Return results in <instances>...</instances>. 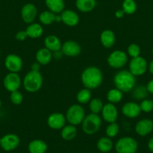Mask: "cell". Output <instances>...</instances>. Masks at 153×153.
I'll use <instances>...</instances> for the list:
<instances>
[{
    "label": "cell",
    "instance_id": "8fae6325",
    "mask_svg": "<svg viewBox=\"0 0 153 153\" xmlns=\"http://www.w3.org/2000/svg\"><path fill=\"white\" fill-rule=\"evenodd\" d=\"M46 123H47L48 126L52 129H62L65 126L66 117L63 114L56 112V113L51 114L48 117Z\"/></svg>",
    "mask_w": 153,
    "mask_h": 153
},
{
    "label": "cell",
    "instance_id": "7a4b0ae2",
    "mask_svg": "<svg viewBox=\"0 0 153 153\" xmlns=\"http://www.w3.org/2000/svg\"><path fill=\"white\" fill-rule=\"evenodd\" d=\"M116 88L122 93H128L132 91L136 85V76L129 70H122L117 72L113 78Z\"/></svg>",
    "mask_w": 153,
    "mask_h": 153
},
{
    "label": "cell",
    "instance_id": "7bdbcfd3",
    "mask_svg": "<svg viewBox=\"0 0 153 153\" xmlns=\"http://www.w3.org/2000/svg\"><path fill=\"white\" fill-rule=\"evenodd\" d=\"M148 70H149L150 73H151L152 74H153V61L149 64V66H148Z\"/></svg>",
    "mask_w": 153,
    "mask_h": 153
},
{
    "label": "cell",
    "instance_id": "83f0119b",
    "mask_svg": "<svg viewBox=\"0 0 153 153\" xmlns=\"http://www.w3.org/2000/svg\"><path fill=\"white\" fill-rule=\"evenodd\" d=\"M113 143L110 137H103L98 140L97 143V147L101 152H108L112 149Z\"/></svg>",
    "mask_w": 153,
    "mask_h": 153
},
{
    "label": "cell",
    "instance_id": "cb8c5ba5",
    "mask_svg": "<svg viewBox=\"0 0 153 153\" xmlns=\"http://www.w3.org/2000/svg\"><path fill=\"white\" fill-rule=\"evenodd\" d=\"M28 152L30 153H45L47 150V145L44 140H32L28 146Z\"/></svg>",
    "mask_w": 153,
    "mask_h": 153
},
{
    "label": "cell",
    "instance_id": "30bf717a",
    "mask_svg": "<svg viewBox=\"0 0 153 153\" xmlns=\"http://www.w3.org/2000/svg\"><path fill=\"white\" fill-rule=\"evenodd\" d=\"M4 66L10 73H18L22 68V58L15 54H10L4 60Z\"/></svg>",
    "mask_w": 153,
    "mask_h": 153
},
{
    "label": "cell",
    "instance_id": "f1b7e54d",
    "mask_svg": "<svg viewBox=\"0 0 153 153\" xmlns=\"http://www.w3.org/2000/svg\"><path fill=\"white\" fill-rule=\"evenodd\" d=\"M123 93L121 91H119L117 88H113V89L110 90L106 94V99L108 102L112 104L118 103L122 100Z\"/></svg>",
    "mask_w": 153,
    "mask_h": 153
},
{
    "label": "cell",
    "instance_id": "2e32d148",
    "mask_svg": "<svg viewBox=\"0 0 153 153\" xmlns=\"http://www.w3.org/2000/svg\"><path fill=\"white\" fill-rule=\"evenodd\" d=\"M122 113L128 118H135L141 113L140 105L134 102H128L123 105L122 108Z\"/></svg>",
    "mask_w": 153,
    "mask_h": 153
},
{
    "label": "cell",
    "instance_id": "ee69618b",
    "mask_svg": "<svg viewBox=\"0 0 153 153\" xmlns=\"http://www.w3.org/2000/svg\"><path fill=\"white\" fill-rule=\"evenodd\" d=\"M1 107H2V101L0 100V108H1Z\"/></svg>",
    "mask_w": 153,
    "mask_h": 153
},
{
    "label": "cell",
    "instance_id": "d6986e66",
    "mask_svg": "<svg viewBox=\"0 0 153 153\" xmlns=\"http://www.w3.org/2000/svg\"><path fill=\"white\" fill-rule=\"evenodd\" d=\"M44 47L49 49L52 52H57V51L61 50L62 43L60 39L56 35H48L45 37L44 41Z\"/></svg>",
    "mask_w": 153,
    "mask_h": 153
},
{
    "label": "cell",
    "instance_id": "f546056e",
    "mask_svg": "<svg viewBox=\"0 0 153 153\" xmlns=\"http://www.w3.org/2000/svg\"><path fill=\"white\" fill-rule=\"evenodd\" d=\"M92 100L91 90L88 88H82L76 94V100L80 104H86Z\"/></svg>",
    "mask_w": 153,
    "mask_h": 153
},
{
    "label": "cell",
    "instance_id": "ba28073f",
    "mask_svg": "<svg viewBox=\"0 0 153 153\" xmlns=\"http://www.w3.org/2000/svg\"><path fill=\"white\" fill-rule=\"evenodd\" d=\"M147 62L142 57L137 56L132 58L129 63V71L134 76L143 75L147 70Z\"/></svg>",
    "mask_w": 153,
    "mask_h": 153
},
{
    "label": "cell",
    "instance_id": "44dd1931",
    "mask_svg": "<svg viewBox=\"0 0 153 153\" xmlns=\"http://www.w3.org/2000/svg\"><path fill=\"white\" fill-rule=\"evenodd\" d=\"M35 58L36 61L38 62L40 65H47L52 60V53L46 48H41L36 52Z\"/></svg>",
    "mask_w": 153,
    "mask_h": 153
},
{
    "label": "cell",
    "instance_id": "484cf974",
    "mask_svg": "<svg viewBox=\"0 0 153 153\" xmlns=\"http://www.w3.org/2000/svg\"><path fill=\"white\" fill-rule=\"evenodd\" d=\"M45 4L49 10L55 13H60L64 10V0H45Z\"/></svg>",
    "mask_w": 153,
    "mask_h": 153
},
{
    "label": "cell",
    "instance_id": "8992f818",
    "mask_svg": "<svg viewBox=\"0 0 153 153\" xmlns=\"http://www.w3.org/2000/svg\"><path fill=\"white\" fill-rule=\"evenodd\" d=\"M115 148L117 153H135L137 150L138 144L133 137H124L116 142Z\"/></svg>",
    "mask_w": 153,
    "mask_h": 153
},
{
    "label": "cell",
    "instance_id": "3957f363",
    "mask_svg": "<svg viewBox=\"0 0 153 153\" xmlns=\"http://www.w3.org/2000/svg\"><path fill=\"white\" fill-rule=\"evenodd\" d=\"M43 85V76L38 71L31 70L26 74L22 80L23 88L27 92L35 93L41 88Z\"/></svg>",
    "mask_w": 153,
    "mask_h": 153
},
{
    "label": "cell",
    "instance_id": "836d02e7",
    "mask_svg": "<svg viewBox=\"0 0 153 153\" xmlns=\"http://www.w3.org/2000/svg\"><path fill=\"white\" fill-rule=\"evenodd\" d=\"M119 131V126L118 124L116 122L111 123L108 125L106 128V134L108 137H114L118 134Z\"/></svg>",
    "mask_w": 153,
    "mask_h": 153
},
{
    "label": "cell",
    "instance_id": "277c9868",
    "mask_svg": "<svg viewBox=\"0 0 153 153\" xmlns=\"http://www.w3.org/2000/svg\"><path fill=\"white\" fill-rule=\"evenodd\" d=\"M82 129L86 134H94L100 129L101 119L96 114L91 113L86 115L82 122Z\"/></svg>",
    "mask_w": 153,
    "mask_h": 153
},
{
    "label": "cell",
    "instance_id": "4dcf8cb0",
    "mask_svg": "<svg viewBox=\"0 0 153 153\" xmlns=\"http://www.w3.org/2000/svg\"><path fill=\"white\" fill-rule=\"evenodd\" d=\"M104 107L103 102L101 101V100L99 98H94L92 99L89 102V109L91 113L96 114H98L101 113L102 108Z\"/></svg>",
    "mask_w": 153,
    "mask_h": 153
},
{
    "label": "cell",
    "instance_id": "60d3db41",
    "mask_svg": "<svg viewBox=\"0 0 153 153\" xmlns=\"http://www.w3.org/2000/svg\"><path fill=\"white\" fill-rule=\"evenodd\" d=\"M115 14H116V16L117 18H122L123 16H124V13L122 10H118L116 12Z\"/></svg>",
    "mask_w": 153,
    "mask_h": 153
},
{
    "label": "cell",
    "instance_id": "4316f807",
    "mask_svg": "<svg viewBox=\"0 0 153 153\" xmlns=\"http://www.w3.org/2000/svg\"><path fill=\"white\" fill-rule=\"evenodd\" d=\"M76 134H77V130L76 126L69 124V125H65L62 128L61 136L64 140H73L76 136Z\"/></svg>",
    "mask_w": 153,
    "mask_h": 153
},
{
    "label": "cell",
    "instance_id": "5bb4252c",
    "mask_svg": "<svg viewBox=\"0 0 153 153\" xmlns=\"http://www.w3.org/2000/svg\"><path fill=\"white\" fill-rule=\"evenodd\" d=\"M102 118L106 122L111 123L117 120L118 118V110L114 104L108 102L104 105V107L101 111Z\"/></svg>",
    "mask_w": 153,
    "mask_h": 153
},
{
    "label": "cell",
    "instance_id": "4fadbf2b",
    "mask_svg": "<svg viewBox=\"0 0 153 153\" xmlns=\"http://www.w3.org/2000/svg\"><path fill=\"white\" fill-rule=\"evenodd\" d=\"M61 51L63 55L68 57L77 56L81 52V46L74 40H69L62 45Z\"/></svg>",
    "mask_w": 153,
    "mask_h": 153
},
{
    "label": "cell",
    "instance_id": "8d00e7d4",
    "mask_svg": "<svg viewBox=\"0 0 153 153\" xmlns=\"http://www.w3.org/2000/svg\"><path fill=\"white\" fill-rule=\"evenodd\" d=\"M140 107L141 111L148 113L153 110V101L150 100H143L141 102Z\"/></svg>",
    "mask_w": 153,
    "mask_h": 153
},
{
    "label": "cell",
    "instance_id": "9a60e30c",
    "mask_svg": "<svg viewBox=\"0 0 153 153\" xmlns=\"http://www.w3.org/2000/svg\"><path fill=\"white\" fill-rule=\"evenodd\" d=\"M38 10L34 4L32 3L26 4L21 9V17L25 23H32L37 16Z\"/></svg>",
    "mask_w": 153,
    "mask_h": 153
},
{
    "label": "cell",
    "instance_id": "ab89813d",
    "mask_svg": "<svg viewBox=\"0 0 153 153\" xmlns=\"http://www.w3.org/2000/svg\"><path fill=\"white\" fill-rule=\"evenodd\" d=\"M146 89H147V91H148V93L153 94V79L152 80L149 81V82H148V83L147 84Z\"/></svg>",
    "mask_w": 153,
    "mask_h": 153
},
{
    "label": "cell",
    "instance_id": "e0dca14e",
    "mask_svg": "<svg viewBox=\"0 0 153 153\" xmlns=\"http://www.w3.org/2000/svg\"><path fill=\"white\" fill-rule=\"evenodd\" d=\"M62 22L68 26H75L79 23L80 17L77 13L72 10H64L61 13Z\"/></svg>",
    "mask_w": 153,
    "mask_h": 153
},
{
    "label": "cell",
    "instance_id": "6da1fadb",
    "mask_svg": "<svg viewBox=\"0 0 153 153\" xmlns=\"http://www.w3.org/2000/svg\"><path fill=\"white\" fill-rule=\"evenodd\" d=\"M81 82L84 88L89 90L97 89L103 82L101 70L96 67H88L81 74Z\"/></svg>",
    "mask_w": 153,
    "mask_h": 153
},
{
    "label": "cell",
    "instance_id": "52a82bcc",
    "mask_svg": "<svg viewBox=\"0 0 153 153\" xmlns=\"http://www.w3.org/2000/svg\"><path fill=\"white\" fill-rule=\"evenodd\" d=\"M107 64L113 69H120L128 62V55L122 50H115L111 52L107 58Z\"/></svg>",
    "mask_w": 153,
    "mask_h": 153
},
{
    "label": "cell",
    "instance_id": "5b68a950",
    "mask_svg": "<svg viewBox=\"0 0 153 153\" xmlns=\"http://www.w3.org/2000/svg\"><path fill=\"white\" fill-rule=\"evenodd\" d=\"M86 117L85 110L82 105L79 104H74L68 108L66 111V120L70 124L78 126L82 123Z\"/></svg>",
    "mask_w": 153,
    "mask_h": 153
},
{
    "label": "cell",
    "instance_id": "d590c367",
    "mask_svg": "<svg viewBox=\"0 0 153 153\" xmlns=\"http://www.w3.org/2000/svg\"><path fill=\"white\" fill-rule=\"evenodd\" d=\"M127 52L128 55H130L131 58H135V57L140 56V48L137 44L132 43L128 46L127 49Z\"/></svg>",
    "mask_w": 153,
    "mask_h": 153
},
{
    "label": "cell",
    "instance_id": "f35d334b",
    "mask_svg": "<svg viewBox=\"0 0 153 153\" xmlns=\"http://www.w3.org/2000/svg\"><path fill=\"white\" fill-rule=\"evenodd\" d=\"M40 64H39L38 62H34L32 64L31 66V70H33V71H38L40 72L39 70H40Z\"/></svg>",
    "mask_w": 153,
    "mask_h": 153
},
{
    "label": "cell",
    "instance_id": "74e56055",
    "mask_svg": "<svg viewBox=\"0 0 153 153\" xmlns=\"http://www.w3.org/2000/svg\"><path fill=\"white\" fill-rule=\"evenodd\" d=\"M15 37L19 41H23L28 37V35H27V33L26 31H20L16 33Z\"/></svg>",
    "mask_w": 153,
    "mask_h": 153
},
{
    "label": "cell",
    "instance_id": "ac0fdd59",
    "mask_svg": "<svg viewBox=\"0 0 153 153\" xmlns=\"http://www.w3.org/2000/svg\"><path fill=\"white\" fill-rule=\"evenodd\" d=\"M153 130V122L149 119L140 120L135 126V131L139 135L146 136Z\"/></svg>",
    "mask_w": 153,
    "mask_h": 153
},
{
    "label": "cell",
    "instance_id": "603a6c76",
    "mask_svg": "<svg viewBox=\"0 0 153 153\" xmlns=\"http://www.w3.org/2000/svg\"><path fill=\"white\" fill-rule=\"evenodd\" d=\"M26 31L28 37L35 39L38 38L43 34L44 29L40 24L32 22V23L28 24L26 29Z\"/></svg>",
    "mask_w": 153,
    "mask_h": 153
},
{
    "label": "cell",
    "instance_id": "d6a6232c",
    "mask_svg": "<svg viewBox=\"0 0 153 153\" xmlns=\"http://www.w3.org/2000/svg\"><path fill=\"white\" fill-rule=\"evenodd\" d=\"M136 10V4L134 0H124L122 3V10L124 13L132 14Z\"/></svg>",
    "mask_w": 153,
    "mask_h": 153
},
{
    "label": "cell",
    "instance_id": "ffe728a7",
    "mask_svg": "<svg viewBox=\"0 0 153 153\" xmlns=\"http://www.w3.org/2000/svg\"><path fill=\"white\" fill-rule=\"evenodd\" d=\"M39 20L43 25H49L55 22H62L60 15H56V13L50 11L45 10L39 15Z\"/></svg>",
    "mask_w": 153,
    "mask_h": 153
},
{
    "label": "cell",
    "instance_id": "d4e9b609",
    "mask_svg": "<svg viewBox=\"0 0 153 153\" xmlns=\"http://www.w3.org/2000/svg\"><path fill=\"white\" fill-rule=\"evenodd\" d=\"M96 5L95 0H76V7L80 11L88 13L92 11Z\"/></svg>",
    "mask_w": 153,
    "mask_h": 153
},
{
    "label": "cell",
    "instance_id": "e575fe53",
    "mask_svg": "<svg viewBox=\"0 0 153 153\" xmlns=\"http://www.w3.org/2000/svg\"><path fill=\"white\" fill-rule=\"evenodd\" d=\"M10 102L13 103L14 105H20L22 102L23 100V96H22V93L20 92L19 91H15L13 92H10Z\"/></svg>",
    "mask_w": 153,
    "mask_h": 153
},
{
    "label": "cell",
    "instance_id": "f6af8a7d",
    "mask_svg": "<svg viewBox=\"0 0 153 153\" xmlns=\"http://www.w3.org/2000/svg\"><path fill=\"white\" fill-rule=\"evenodd\" d=\"M1 139L2 138H1V137H0V144H1Z\"/></svg>",
    "mask_w": 153,
    "mask_h": 153
},
{
    "label": "cell",
    "instance_id": "1f68e13d",
    "mask_svg": "<svg viewBox=\"0 0 153 153\" xmlns=\"http://www.w3.org/2000/svg\"><path fill=\"white\" fill-rule=\"evenodd\" d=\"M148 91L146 89V87L143 85H139L137 87H134L133 89V97L135 100H143L148 95Z\"/></svg>",
    "mask_w": 153,
    "mask_h": 153
},
{
    "label": "cell",
    "instance_id": "7402d4cb",
    "mask_svg": "<svg viewBox=\"0 0 153 153\" xmlns=\"http://www.w3.org/2000/svg\"><path fill=\"white\" fill-rule=\"evenodd\" d=\"M100 39L101 44L106 49L112 48L115 44L116 36L113 31L111 30L106 29L102 31Z\"/></svg>",
    "mask_w": 153,
    "mask_h": 153
},
{
    "label": "cell",
    "instance_id": "bcb514c9",
    "mask_svg": "<svg viewBox=\"0 0 153 153\" xmlns=\"http://www.w3.org/2000/svg\"><path fill=\"white\" fill-rule=\"evenodd\" d=\"M152 54H153V48H152Z\"/></svg>",
    "mask_w": 153,
    "mask_h": 153
},
{
    "label": "cell",
    "instance_id": "b9f144b4",
    "mask_svg": "<svg viewBox=\"0 0 153 153\" xmlns=\"http://www.w3.org/2000/svg\"><path fill=\"white\" fill-rule=\"evenodd\" d=\"M148 147L153 152V137H152L148 143Z\"/></svg>",
    "mask_w": 153,
    "mask_h": 153
},
{
    "label": "cell",
    "instance_id": "7c38bea8",
    "mask_svg": "<svg viewBox=\"0 0 153 153\" xmlns=\"http://www.w3.org/2000/svg\"><path fill=\"white\" fill-rule=\"evenodd\" d=\"M20 142V140L16 134H8L2 137L0 146L4 151L10 152V151L15 149L19 146Z\"/></svg>",
    "mask_w": 153,
    "mask_h": 153
},
{
    "label": "cell",
    "instance_id": "9c48e42d",
    "mask_svg": "<svg viewBox=\"0 0 153 153\" xmlns=\"http://www.w3.org/2000/svg\"><path fill=\"white\" fill-rule=\"evenodd\" d=\"M21 79L18 73H9L6 75L3 80V85L4 88L9 92H13V91H18L20 88Z\"/></svg>",
    "mask_w": 153,
    "mask_h": 153
}]
</instances>
